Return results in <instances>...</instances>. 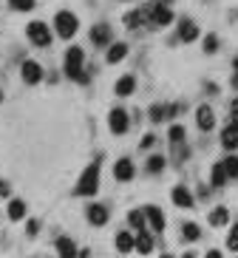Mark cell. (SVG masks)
Here are the masks:
<instances>
[{"mask_svg": "<svg viewBox=\"0 0 238 258\" xmlns=\"http://www.w3.org/2000/svg\"><path fill=\"white\" fill-rule=\"evenodd\" d=\"M230 125L238 131V99H232V102H230Z\"/></svg>", "mask_w": 238, "mask_h": 258, "instance_id": "obj_34", "label": "cell"}, {"mask_svg": "<svg viewBox=\"0 0 238 258\" xmlns=\"http://www.w3.org/2000/svg\"><path fill=\"white\" fill-rule=\"evenodd\" d=\"M168 137H170V145H173V148H179V145H185V128H182V125H173Z\"/></svg>", "mask_w": 238, "mask_h": 258, "instance_id": "obj_28", "label": "cell"}, {"mask_svg": "<svg viewBox=\"0 0 238 258\" xmlns=\"http://www.w3.org/2000/svg\"><path fill=\"white\" fill-rule=\"evenodd\" d=\"M227 221H230L227 207H215V210H210V224H213V227H224Z\"/></svg>", "mask_w": 238, "mask_h": 258, "instance_id": "obj_23", "label": "cell"}, {"mask_svg": "<svg viewBox=\"0 0 238 258\" xmlns=\"http://www.w3.org/2000/svg\"><path fill=\"white\" fill-rule=\"evenodd\" d=\"M142 15H145V23L150 26H170L173 23V12H170L162 0H150L142 6Z\"/></svg>", "mask_w": 238, "mask_h": 258, "instance_id": "obj_3", "label": "cell"}, {"mask_svg": "<svg viewBox=\"0 0 238 258\" xmlns=\"http://www.w3.org/2000/svg\"><path fill=\"white\" fill-rule=\"evenodd\" d=\"M196 125H199L201 131H210L215 125V114H213V108L210 105H201L199 111H196Z\"/></svg>", "mask_w": 238, "mask_h": 258, "instance_id": "obj_13", "label": "cell"}, {"mask_svg": "<svg viewBox=\"0 0 238 258\" xmlns=\"http://www.w3.org/2000/svg\"><path fill=\"white\" fill-rule=\"evenodd\" d=\"M162 170H165V156H159V153H156V156H150V159H147V173H162Z\"/></svg>", "mask_w": 238, "mask_h": 258, "instance_id": "obj_30", "label": "cell"}, {"mask_svg": "<svg viewBox=\"0 0 238 258\" xmlns=\"http://www.w3.org/2000/svg\"><path fill=\"white\" fill-rule=\"evenodd\" d=\"M204 258H221V252H218V250H207V255H204Z\"/></svg>", "mask_w": 238, "mask_h": 258, "instance_id": "obj_39", "label": "cell"}, {"mask_svg": "<svg viewBox=\"0 0 238 258\" xmlns=\"http://www.w3.org/2000/svg\"><path fill=\"white\" fill-rule=\"evenodd\" d=\"M57 252H60V258H77V244L65 238V235H60L57 238Z\"/></svg>", "mask_w": 238, "mask_h": 258, "instance_id": "obj_15", "label": "cell"}, {"mask_svg": "<svg viewBox=\"0 0 238 258\" xmlns=\"http://www.w3.org/2000/svg\"><path fill=\"white\" fill-rule=\"evenodd\" d=\"M83 66H85V51L80 46H71L65 51V77H71L74 83L85 85L91 77H88V71H83Z\"/></svg>", "mask_w": 238, "mask_h": 258, "instance_id": "obj_1", "label": "cell"}, {"mask_svg": "<svg viewBox=\"0 0 238 258\" xmlns=\"http://www.w3.org/2000/svg\"><path fill=\"white\" fill-rule=\"evenodd\" d=\"M9 196V182H0V199Z\"/></svg>", "mask_w": 238, "mask_h": 258, "instance_id": "obj_38", "label": "cell"}, {"mask_svg": "<svg viewBox=\"0 0 238 258\" xmlns=\"http://www.w3.org/2000/svg\"><path fill=\"white\" fill-rule=\"evenodd\" d=\"M162 119H170V116H168V105L156 102V105H150V122H162Z\"/></svg>", "mask_w": 238, "mask_h": 258, "instance_id": "obj_27", "label": "cell"}, {"mask_svg": "<svg viewBox=\"0 0 238 258\" xmlns=\"http://www.w3.org/2000/svg\"><path fill=\"white\" fill-rule=\"evenodd\" d=\"M37 230H40V221L31 219V221H29V227H26V233H29V235H37Z\"/></svg>", "mask_w": 238, "mask_h": 258, "instance_id": "obj_35", "label": "cell"}, {"mask_svg": "<svg viewBox=\"0 0 238 258\" xmlns=\"http://www.w3.org/2000/svg\"><path fill=\"white\" fill-rule=\"evenodd\" d=\"M162 3H165V6H168V3H170V0H162Z\"/></svg>", "mask_w": 238, "mask_h": 258, "instance_id": "obj_41", "label": "cell"}, {"mask_svg": "<svg viewBox=\"0 0 238 258\" xmlns=\"http://www.w3.org/2000/svg\"><path fill=\"white\" fill-rule=\"evenodd\" d=\"M97 190H100V159L91 162V165L83 170L74 193H77V196H97Z\"/></svg>", "mask_w": 238, "mask_h": 258, "instance_id": "obj_2", "label": "cell"}, {"mask_svg": "<svg viewBox=\"0 0 238 258\" xmlns=\"http://www.w3.org/2000/svg\"><path fill=\"white\" fill-rule=\"evenodd\" d=\"M227 182H230V179H227V173H224V165L221 162L213 165V170H210V184H213V187H224Z\"/></svg>", "mask_w": 238, "mask_h": 258, "instance_id": "obj_20", "label": "cell"}, {"mask_svg": "<svg viewBox=\"0 0 238 258\" xmlns=\"http://www.w3.org/2000/svg\"><path fill=\"white\" fill-rule=\"evenodd\" d=\"M23 216H26V202L23 199H12V202H9V219L20 221Z\"/></svg>", "mask_w": 238, "mask_h": 258, "instance_id": "obj_21", "label": "cell"}, {"mask_svg": "<svg viewBox=\"0 0 238 258\" xmlns=\"http://www.w3.org/2000/svg\"><path fill=\"white\" fill-rule=\"evenodd\" d=\"M20 77H23V83H29V85H37L40 80H43V69H40V62H34V60H26L23 66H20Z\"/></svg>", "mask_w": 238, "mask_h": 258, "instance_id": "obj_8", "label": "cell"}, {"mask_svg": "<svg viewBox=\"0 0 238 258\" xmlns=\"http://www.w3.org/2000/svg\"><path fill=\"white\" fill-rule=\"evenodd\" d=\"M227 247H230V250H238V224H232V227H230V235H227Z\"/></svg>", "mask_w": 238, "mask_h": 258, "instance_id": "obj_33", "label": "cell"}, {"mask_svg": "<svg viewBox=\"0 0 238 258\" xmlns=\"http://www.w3.org/2000/svg\"><path fill=\"white\" fill-rule=\"evenodd\" d=\"M26 34H29V40L34 43V46H40V48L51 46V29H48V26L43 23V20H34V23H29Z\"/></svg>", "mask_w": 238, "mask_h": 258, "instance_id": "obj_5", "label": "cell"}, {"mask_svg": "<svg viewBox=\"0 0 238 258\" xmlns=\"http://www.w3.org/2000/svg\"><path fill=\"white\" fill-rule=\"evenodd\" d=\"M196 37H199V26L193 23L190 17H182L179 20V40L182 43H193Z\"/></svg>", "mask_w": 238, "mask_h": 258, "instance_id": "obj_11", "label": "cell"}, {"mask_svg": "<svg viewBox=\"0 0 238 258\" xmlns=\"http://www.w3.org/2000/svg\"><path fill=\"white\" fill-rule=\"evenodd\" d=\"M224 165V173H227V179H238V156H227V159L221 162Z\"/></svg>", "mask_w": 238, "mask_h": 258, "instance_id": "obj_26", "label": "cell"}, {"mask_svg": "<svg viewBox=\"0 0 238 258\" xmlns=\"http://www.w3.org/2000/svg\"><path fill=\"white\" fill-rule=\"evenodd\" d=\"M37 0H9V6L15 9V12H31Z\"/></svg>", "mask_w": 238, "mask_h": 258, "instance_id": "obj_31", "label": "cell"}, {"mask_svg": "<svg viewBox=\"0 0 238 258\" xmlns=\"http://www.w3.org/2000/svg\"><path fill=\"white\" fill-rule=\"evenodd\" d=\"M133 91H136V80H133L131 74H125V77L116 80V94H119V97H131Z\"/></svg>", "mask_w": 238, "mask_h": 258, "instance_id": "obj_16", "label": "cell"}, {"mask_svg": "<svg viewBox=\"0 0 238 258\" xmlns=\"http://www.w3.org/2000/svg\"><path fill=\"white\" fill-rule=\"evenodd\" d=\"M136 247V238L131 233H116V250L119 252H131Z\"/></svg>", "mask_w": 238, "mask_h": 258, "instance_id": "obj_22", "label": "cell"}, {"mask_svg": "<svg viewBox=\"0 0 238 258\" xmlns=\"http://www.w3.org/2000/svg\"><path fill=\"white\" fill-rule=\"evenodd\" d=\"M162 258H173V255H162Z\"/></svg>", "mask_w": 238, "mask_h": 258, "instance_id": "obj_42", "label": "cell"}, {"mask_svg": "<svg viewBox=\"0 0 238 258\" xmlns=\"http://www.w3.org/2000/svg\"><path fill=\"white\" fill-rule=\"evenodd\" d=\"M232 88H238V60H232Z\"/></svg>", "mask_w": 238, "mask_h": 258, "instance_id": "obj_36", "label": "cell"}, {"mask_svg": "<svg viewBox=\"0 0 238 258\" xmlns=\"http://www.w3.org/2000/svg\"><path fill=\"white\" fill-rule=\"evenodd\" d=\"M182 258H196V252H185V255H182Z\"/></svg>", "mask_w": 238, "mask_h": 258, "instance_id": "obj_40", "label": "cell"}, {"mask_svg": "<svg viewBox=\"0 0 238 258\" xmlns=\"http://www.w3.org/2000/svg\"><path fill=\"white\" fill-rule=\"evenodd\" d=\"M153 142H156V137H153V134H147V137L142 139V148H150V145H153Z\"/></svg>", "mask_w": 238, "mask_h": 258, "instance_id": "obj_37", "label": "cell"}, {"mask_svg": "<svg viewBox=\"0 0 238 258\" xmlns=\"http://www.w3.org/2000/svg\"><path fill=\"white\" fill-rule=\"evenodd\" d=\"M85 216H88V221H91L94 227H102V224L108 221V207L105 205H88Z\"/></svg>", "mask_w": 238, "mask_h": 258, "instance_id": "obj_12", "label": "cell"}, {"mask_svg": "<svg viewBox=\"0 0 238 258\" xmlns=\"http://www.w3.org/2000/svg\"><path fill=\"white\" fill-rule=\"evenodd\" d=\"M125 57H128V46L125 43H111V48H108V62H122Z\"/></svg>", "mask_w": 238, "mask_h": 258, "instance_id": "obj_19", "label": "cell"}, {"mask_svg": "<svg viewBox=\"0 0 238 258\" xmlns=\"http://www.w3.org/2000/svg\"><path fill=\"white\" fill-rule=\"evenodd\" d=\"M133 250H139L142 255H147V252L153 250V235L145 233V230H139V235H136V247H133Z\"/></svg>", "mask_w": 238, "mask_h": 258, "instance_id": "obj_17", "label": "cell"}, {"mask_svg": "<svg viewBox=\"0 0 238 258\" xmlns=\"http://www.w3.org/2000/svg\"><path fill=\"white\" fill-rule=\"evenodd\" d=\"M182 235H185V241H199L201 230H199V224H193V221H185V224H182Z\"/></svg>", "mask_w": 238, "mask_h": 258, "instance_id": "obj_25", "label": "cell"}, {"mask_svg": "<svg viewBox=\"0 0 238 258\" xmlns=\"http://www.w3.org/2000/svg\"><path fill=\"white\" fill-rule=\"evenodd\" d=\"M77 29H80V20H77L74 12H65V9L57 12V17H54V31H57L62 40H71L77 34Z\"/></svg>", "mask_w": 238, "mask_h": 258, "instance_id": "obj_4", "label": "cell"}, {"mask_svg": "<svg viewBox=\"0 0 238 258\" xmlns=\"http://www.w3.org/2000/svg\"><path fill=\"white\" fill-rule=\"evenodd\" d=\"M108 128L114 131V134H125V131L131 128V116L125 108H114L111 114H108Z\"/></svg>", "mask_w": 238, "mask_h": 258, "instance_id": "obj_6", "label": "cell"}, {"mask_svg": "<svg viewBox=\"0 0 238 258\" xmlns=\"http://www.w3.org/2000/svg\"><path fill=\"white\" fill-rule=\"evenodd\" d=\"M142 23H145L142 9H133V12H128V15H125V26H128V29H139Z\"/></svg>", "mask_w": 238, "mask_h": 258, "instance_id": "obj_24", "label": "cell"}, {"mask_svg": "<svg viewBox=\"0 0 238 258\" xmlns=\"http://www.w3.org/2000/svg\"><path fill=\"white\" fill-rule=\"evenodd\" d=\"M173 205L176 207H193V193L185 187V184L173 187Z\"/></svg>", "mask_w": 238, "mask_h": 258, "instance_id": "obj_14", "label": "cell"}, {"mask_svg": "<svg viewBox=\"0 0 238 258\" xmlns=\"http://www.w3.org/2000/svg\"><path fill=\"white\" fill-rule=\"evenodd\" d=\"M142 213H145V224H150L153 233H162V230H165V213H162L156 205H147Z\"/></svg>", "mask_w": 238, "mask_h": 258, "instance_id": "obj_9", "label": "cell"}, {"mask_svg": "<svg viewBox=\"0 0 238 258\" xmlns=\"http://www.w3.org/2000/svg\"><path fill=\"white\" fill-rule=\"evenodd\" d=\"M88 37H91V43H94L97 48H102V46H111L114 31H111V26H108V23H97V26H91Z\"/></svg>", "mask_w": 238, "mask_h": 258, "instance_id": "obj_7", "label": "cell"}, {"mask_svg": "<svg viewBox=\"0 0 238 258\" xmlns=\"http://www.w3.org/2000/svg\"><path fill=\"white\" fill-rule=\"evenodd\" d=\"M133 173H136V167H133V162L128 159V156L116 159V165H114V176H116V182H131Z\"/></svg>", "mask_w": 238, "mask_h": 258, "instance_id": "obj_10", "label": "cell"}, {"mask_svg": "<svg viewBox=\"0 0 238 258\" xmlns=\"http://www.w3.org/2000/svg\"><path fill=\"white\" fill-rule=\"evenodd\" d=\"M221 145H224V151H235L238 148V131L232 125L221 131Z\"/></svg>", "mask_w": 238, "mask_h": 258, "instance_id": "obj_18", "label": "cell"}, {"mask_svg": "<svg viewBox=\"0 0 238 258\" xmlns=\"http://www.w3.org/2000/svg\"><path fill=\"white\" fill-rule=\"evenodd\" d=\"M128 224L136 227V230H145V213H142V210H131V213H128Z\"/></svg>", "mask_w": 238, "mask_h": 258, "instance_id": "obj_29", "label": "cell"}, {"mask_svg": "<svg viewBox=\"0 0 238 258\" xmlns=\"http://www.w3.org/2000/svg\"><path fill=\"white\" fill-rule=\"evenodd\" d=\"M204 51L207 54L218 51V37H215V34H207V37H204Z\"/></svg>", "mask_w": 238, "mask_h": 258, "instance_id": "obj_32", "label": "cell"}]
</instances>
